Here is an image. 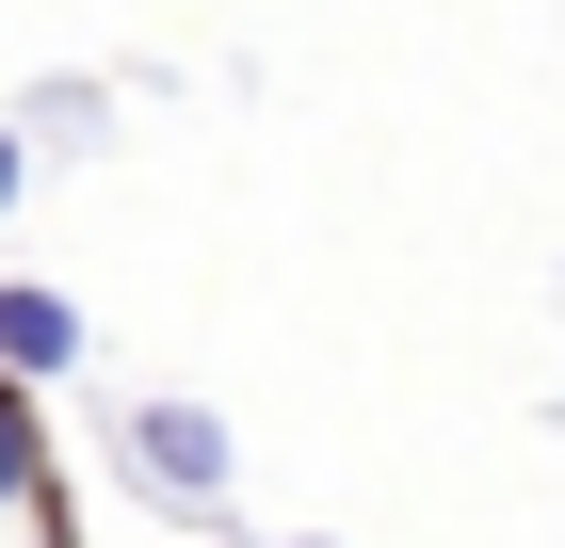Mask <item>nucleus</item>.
I'll list each match as a JSON object with an SVG mask.
<instances>
[{
	"label": "nucleus",
	"mask_w": 565,
	"mask_h": 548,
	"mask_svg": "<svg viewBox=\"0 0 565 548\" xmlns=\"http://www.w3.org/2000/svg\"><path fill=\"white\" fill-rule=\"evenodd\" d=\"M130 468H146V501H178V516L226 501V436L194 420V404H146V420H130Z\"/></svg>",
	"instance_id": "obj_1"
},
{
	"label": "nucleus",
	"mask_w": 565,
	"mask_h": 548,
	"mask_svg": "<svg viewBox=\"0 0 565 548\" xmlns=\"http://www.w3.org/2000/svg\"><path fill=\"white\" fill-rule=\"evenodd\" d=\"M0 372L33 387V372H82V307L65 291H0Z\"/></svg>",
	"instance_id": "obj_2"
},
{
	"label": "nucleus",
	"mask_w": 565,
	"mask_h": 548,
	"mask_svg": "<svg viewBox=\"0 0 565 548\" xmlns=\"http://www.w3.org/2000/svg\"><path fill=\"white\" fill-rule=\"evenodd\" d=\"M49 452H33V404H17V372H0V501H33Z\"/></svg>",
	"instance_id": "obj_3"
},
{
	"label": "nucleus",
	"mask_w": 565,
	"mask_h": 548,
	"mask_svg": "<svg viewBox=\"0 0 565 548\" xmlns=\"http://www.w3.org/2000/svg\"><path fill=\"white\" fill-rule=\"evenodd\" d=\"M17 178H33V162H17V129H0V211H17Z\"/></svg>",
	"instance_id": "obj_4"
}]
</instances>
